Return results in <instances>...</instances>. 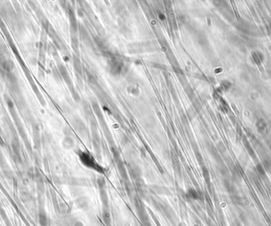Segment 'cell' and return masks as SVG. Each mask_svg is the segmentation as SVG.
<instances>
[{
	"label": "cell",
	"instance_id": "obj_2",
	"mask_svg": "<svg viewBox=\"0 0 271 226\" xmlns=\"http://www.w3.org/2000/svg\"><path fill=\"white\" fill-rule=\"evenodd\" d=\"M39 222L41 226H47L48 225V219H47L46 214L44 213H40L39 214Z\"/></svg>",
	"mask_w": 271,
	"mask_h": 226
},
{
	"label": "cell",
	"instance_id": "obj_5",
	"mask_svg": "<svg viewBox=\"0 0 271 226\" xmlns=\"http://www.w3.org/2000/svg\"><path fill=\"white\" fill-rule=\"evenodd\" d=\"M74 226H83V225L80 221H76V223L74 224Z\"/></svg>",
	"mask_w": 271,
	"mask_h": 226
},
{
	"label": "cell",
	"instance_id": "obj_3",
	"mask_svg": "<svg viewBox=\"0 0 271 226\" xmlns=\"http://www.w3.org/2000/svg\"><path fill=\"white\" fill-rule=\"evenodd\" d=\"M187 195H188L189 198H191V199H197V197H198L197 192L193 189H189L188 192H187Z\"/></svg>",
	"mask_w": 271,
	"mask_h": 226
},
{
	"label": "cell",
	"instance_id": "obj_4",
	"mask_svg": "<svg viewBox=\"0 0 271 226\" xmlns=\"http://www.w3.org/2000/svg\"><path fill=\"white\" fill-rule=\"evenodd\" d=\"M103 219L105 221V223L108 224L110 222V214L109 213V211H105L103 214Z\"/></svg>",
	"mask_w": 271,
	"mask_h": 226
},
{
	"label": "cell",
	"instance_id": "obj_1",
	"mask_svg": "<svg viewBox=\"0 0 271 226\" xmlns=\"http://www.w3.org/2000/svg\"><path fill=\"white\" fill-rule=\"evenodd\" d=\"M80 158L82 162H83L86 166H87L89 168H93L95 170L100 172L102 168L98 166V165L95 162V160H94V158L91 157L90 155L87 154L86 153H82V154L80 155Z\"/></svg>",
	"mask_w": 271,
	"mask_h": 226
}]
</instances>
